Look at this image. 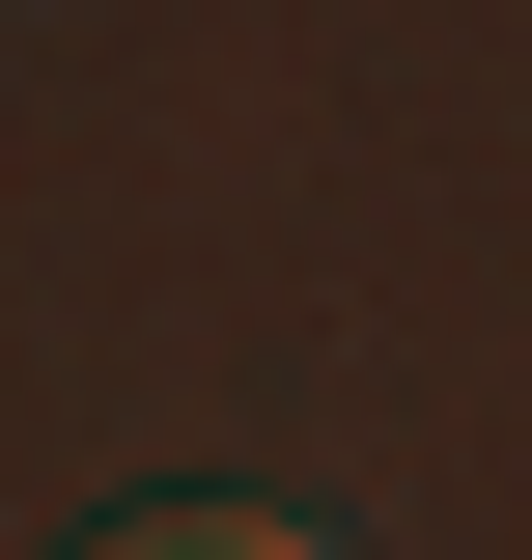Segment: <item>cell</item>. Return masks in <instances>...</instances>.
<instances>
[{
	"label": "cell",
	"instance_id": "1",
	"mask_svg": "<svg viewBox=\"0 0 532 560\" xmlns=\"http://www.w3.org/2000/svg\"><path fill=\"white\" fill-rule=\"evenodd\" d=\"M84 560H336V533H280V504H113Z\"/></svg>",
	"mask_w": 532,
	"mask_h": 560
}]
</instances>
